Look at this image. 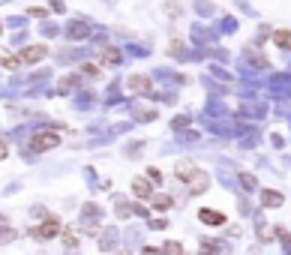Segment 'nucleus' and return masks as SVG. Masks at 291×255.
I'll return each mask as SVG.
<instances>
[{"instance_id": "obj_5", "label": "nucleus", "mask_w": 291, "mask_h": 255, "mask_svg": "<svg viewBox=\"0 0 291 255\" xmlns=\"http://www.w3.org/2000/svg\"><path fill=\"white\" fill-rule=\"evenodd\" d=\"M132 195H135V198H141V201L153 198V183L144 180V177H135V180H132Z\"/></svg>"}, {"instance_id": "obj_3", "label": "nucleus", "mask_w": 291, "mask_h": 255, "mask_svg": "<svg viewBox=\"0 0 291 255\" xmlns=\"http://www.w3.org/2000/svg\"><path fill=\"white\" fill-rule=\"evenodd\" d=\"M195 174H198V165H195L192 159H180V162L174 165V177H177V180H183V183H189Z\"/></svg>"}, {"instance_id": "obj_18", "label": "nucleus", "mask_w": 291, "mask_h": 255, "mask_svg": "<svg viewBox=\"0 0 291 255\" xmlns=\"http://www.w3.org/2000/svg\"><path fill=\"white\" fill-rule=\"evenodd\" d=\"M147 180H150V183H159V180H162L159 168H147Z\"/></svg>"}, {"instance_id": "obj_1", "label": "nucleus", "mask_w": 291, "mask_h": 255, "mask_svg": "<svg viewBox=\"0 0 291 255\" xmlns=\"http://www.w3.org/2000/svg\"><path fill=\"white\" fill-rule=\"evenodd\" d=\"M30 147L36 150V153L54 150V147H60V132H57V129H39V132L30 138Z\"/></svg>"}, {"instance_id": "obj_15", "label": "nucleus", "mask_w": 291, "mask_h": 255, "mask_svg": "<svg viewBox=\"0 0 291 255\" xmlns=\"http://www.w3.org/2000/svg\"><path fill=\"white\" fill-rule=\"evenodd\" d=\"M162 255H183V246H180V243H165V246H162Z\"/></svg>"}, {"instance_id": "obj_26", "label": "nucleus", "mask_w": 291, "mask_h": 255, "mask_svg": "<svg viewBox=\"0 0 291 255\" xmlns=\"http://www.w3.org/2000/svg\"><path fill=\"white\" fill-rule=\"evenodd\" d=\"M51 9H54V12H63L66 6H63V0H54V3H51Z\"/></svg>"}, {"instance_id": "obj_27", "label": "nucleus", "mask_w": 291, "mask_h": 255, "mask_svg": "<svg viewBox=\"0 0 291 255\" xmlns=\"http://www.w3.org/2000/svg\"><path fill=\"white\" fill-rule=\"evenodd\" d=\"M144 255H162V252H159V249H153V246H147V249H144Z\"/></svg>"}, {"instance_id": "obj_4", "label": "nucleus", "mask_w": 291, "mask_h": 255, "mask_svg": "<svg viewBox=\"0 0 291 255\" xmlns=\"http://www.w3.org/2000/svg\"><path fill=\"white\" fill-rule=\"evenodd\" d=\"M45 54H48V48H45V45H27V48H21V51H18L21 63H39Z\"/></svg>"}, {"instance_id": "obj_12", "label": "nucleus", "mask_w": 291, "mask_h": 255, "mask_svg": "<svg viewBox=\"0 0 291 255\" xmlns=\"http://www.w3.org/2000/svg\"><path fill=\"white\" fill-rule=\"evenodd\" d=\"M273 42L279 48H291V30H276L273 33Z\"/></svg>"}, {"instance_id": "obj_25", "label": "nucleus", "mask_w": 291, "mask_h": 255, "mask_svg": "<svg viewBox=\"0 0 291 255\" xmlns=\"http://www.w3.org/2000/svg\"><path fill=\"white\" fill-rule=\"evenodd\" d=\"M6 156H9V150H6V141L0 138V159H6Z\"/></svg>"}, {"instance_id": "obj_7", "label": "nucleus", "mask_w": 291, "mask_h": 255, "mask_svg": "<svg viewBox=\"0 0 291 255\" xmlns=\"http://www.w3.org/2000/svg\"><path fill=\"white\" fill-rule=\"evenodd\" d=\"M207 186H210V177L204 174V171H198V174L189 180V195H192V198H195V195H201L204 189H207Z\"/></svg>"}, {"instance_id": "obj_14", "label": "nucleus", "mask_w": 291, "mask_h": 255, "mask_svg": "<svg viewBox=\"0 0 291 255\" xmlns=\"http://www.w3.org/2000/svg\"><path fill=\"white\" fill-rule=\"evenodd\" d=\"M9 240H15V231L3 222V225H0V243H9Z\"/></svg>"}, {"instance_id": "obj_17", "label": "nucleus", "mask_w": 291, "mask_h": 255, "mask_svg": "<svg viewBox=\"0 0 291 255\" xmlns=\"http://www.w3.org/2000/svg\"><path fill=\"white\" fill-rule=\"evenodd\" d=\"M69 33H72V36H78V39H81V36H87V27H84L81 21H75V24L69 27Z\"/></svg>"}, {"instance_id": "obj_16", "label": "nucleus", "mask_w": 291, "mask_h": 255, "mask_svg": "<svg viewBox=\"0 0 291 255\" xmlns=\"http://www.w3.org/2000/svg\"><path fill=\"white\" fill-rule=\"evenodd\" d=\"M63 240H66V246H78V234H75L72 228H66V231H63Z\"/></svg>"}, {"instance_id": "obj_2", "label": "nucleus", "mask_w": 291, "mask_h": 255, "mask_svg": "<svg viewBox=\"0 0 291 255\" xmlns=\"http://www.w3.org/2000/svg\"><path fill=\"white\" fill-rule=\"evenodd\" d=\"M63 231V225H60V219H54V216H48L42 225H36V228H30V237H36V240H51L54 234H60Z\"/></svg>"}, {"instance_id": "obj_8", "label": "nucleus", "mask_w": 291, "mask_h": 255, "mask_svg": "<svg viewBox=\"0 0 291 255\" xmlns=\"http://www.w3.org/2000/svg\"><path fill=\"white\" fill-rule=\"evenodd\" d=\"M126 87H129L132 93H147V90H150V78H147V75H132Z\"/></svg>"}, {"instance_id": "obj_19", "label": "nucleus", "mask_w": 291, "mask_h": 255, "mask_svg": "<svg viewBox=\"0 0 291 255\" xmlns=\"http://www.w3.org/2000/svg\"><path fill=\"white\" fill-rule=\"evenodd\" d=\"M81 72H87V75H99V66H96V63H84V66H81Z\"/></svg>"}, {"instance_id": "obj_10", "label": "nucleus", "mask_w": 291, "mask_h": 255, "mask_svg": "<svg viewBox=\"0 0 291 255\" xmlns=\"http://www.w3.org/2000/svg\"><path fill=\"white\" fill-rule=\"evenodd\" d=\"M99 63H105V66H117V63H120V51H117V48H102Z\"/></svg>"}, {"instance_id": "obj_20", "label": "nucleus", "mask_w": 291, "mask_h": 255, "mask_svg": "<svg viewBox=\"0 0 291 255\" xmlns=\"http://www.w3.org/2000/svg\"><path fill=\"white\" fill-rule=\"evenodd\" d=\"M75 84H78L75 75H72V78H63V81H60V90H69V87H75Z\"/></svg>"}, {"instance_id": "obj_9", "label": "nucleus", "mask_w": 291, "mask_h": 255, "mask_svg": "<svg viewBox=\"0 0 291 255\" xmlns=\"http://www.w3.org/2000/svg\"><path fill=\"white\" fill-rule=\"evenodd\" d=\"M261 204L264 207H282V195L276 189H264L261 192Z\"/></svg>"}, {"instance_id": "obj_23", "label": "nucleus", "mask_w": 291, "mask_h": 255, "mask_svg": "<svg viewBox=\"0 0 291 255\" xmlns=\"http://www.w3.org/2000/svg\"><path fill=\"white\" fill-rule=\"evenodd\" d=\"M189 126V120H186V117H174V129H186Z\"/></svg>"}, {"instance_id": "obj_6", "label": "nucleus", "mask_w": 291, "mask_h": 255, "mask_svg": "<svg viewBox=\"0 0 291 255\" xmlns=\"http://www.w3.org/2000/svg\"><path fill=\"white\" fill-rule=\"evenodd\" d=\"M198 219H201L204 225H225V213L210 210V207H201V210H198Z\"/></svg>"}, {"instance_id": "obj_28", "label": "nucleus", "mask_w": 291, "mask_h": 255, "mask_svg": "<svg viewBox=\"0 0 291 255\" xmlns=\"http://www.w3.org/2000/svg\"><path fill=\"white\" fill-rule=\"evenodd\" d=\"M117 255H132V252H129V249H123V252H117Z\"/></svg>"}, {"instance_id": "obj_21", "label": "nucleus", "mask_w": 291, "mask_h": 255, "mask_svg": "<svg viewBox=\"0 0 291 255\" xmlns=\"http://www.w3.org/2000/svg\"><path fill=\"white\" fill-rule=\"evenodd\" d=\"M240 183L246 186V189H255V177L252 174H240Z\"/></svg>"}, {"instance_id": "obj_13", "label": "nucleus", "mask_w": 291, "mask_h": 255, "mask_svg": "<svg viewBox=\"0 0 291 255\" xmlns=\"http://www.w3.org/2000/svg\"><path fill=\"white\" fill-rule=\"evenodd\" d=\"M171 204H174V201H171L168 195H156V198H153V207H156V210H168Z\"/></svg>"}, {"instance_id": "obj_22", "label": "nucleus", "mask_w": 291, "mask_h": 255, "mask_svg": "<svg viewBox=\"0 0 291 255\" xmlns=\"http://www.w3.org/2000/svg\"><path fill=\"white\" fill-rule=\"evenodd\" d=\"M171 54H177V57L183 54V42H180V39H174V42H171Z\"/></svg>"}, {"instance_id": "obj_24", "label": "nucleus", "mask_w": 291, "mask_h": 255, "mask_svg": "<svg viewBox=\"0 0 291 255\" xmlns=\"http://www.w3.org/2000/svg\"><path fill=\"white\" fill-rule=\"evenodd\" d=\"M30 15H33V18H45V15H48V12H45V9H39V6H36V9H30Z\"/></svg>"}, {"instance_id": "obj_11", "label": "nucleus", "mask_w": 291, "mask_h": 255, "mask_svg": "<svg viewBox=\"0 0 291 255\" xmlns=\"http://www.w3.org/2000/svg\"><path fill=\"white\" fill-rule=\"evenodd\" d=\"M0 66H3V69H21V57L18 54H0Z\"/></svg>"}]
</instances>
